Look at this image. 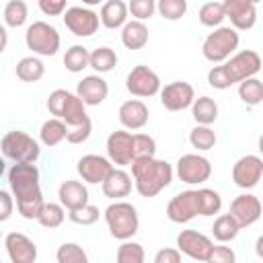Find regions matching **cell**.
<instances>
[{"mask_svg":"<svg viewBox=\"0 0 263 263\" xmlns=\"http://www.w3.org/2000/svg\"><path fill=\"white\" fill-rule=\"evenodd\" d=\"M8 185L16 201V210L25 220H37L43 205V193L39 183V168L35 162H14L8 171Z\"/></svg>","mask_w":263,"mask_h":263,"instance_id":"cell-1","label":"cell"},{"mask_svg":"<svg viewBox=\"0 0 263 263\" xmlns=\"http://www.w3.org/2000/svg\"><path fill=\"white\" fill-rule=\"evenodd\" d=\"M129 166H132V177H134L136 191L142 197L158 195L173 181V166L166 160H158L156 156L138 158Z\"/></svg>","mask_w":263,"mask_h":263,"instance_id":"cell-2","label":"cell"},{"mask_svg":"<svg viewBox=\"0 0 263 263\" xmlns=\"http://www.w3.org/2000/svg\"><path fill=\"white\" fill-rule=\"evenodd\" d=\"M105 222L113 238L127 240L132 238L140 228V218L136 205L129 201H113L105 210Z\"/></svg>","mask_w":263,"mask_h":263,"instance_id":"cell-3","label":"cell"},{"mask_svg":"<svg viewBox=\"0 0 263 263\" xmlns=\"http://www.w3.org/2000/svg\"><path fill=\"white\" fill-rule=\"evenodd\" d=\"M240 37L234 27H216L201 43V53L208 62L220 64L238 49Z\"/></svg>","mask_w":263,"mask_h":263,"instance_id":"cell-4","label":"cell"},{"mask_svg":"<svg viewBox=\"0 0 263 263\" xmlns=\"http://www.w3.org/2000/svg\"><path fill=\"white\" fill-rule=\"evenodd\" d=\"M0 150L12 162H35L41 154L39 142L21 129L6 132L0 140Z\"/></svg>","mask_w":263,"mask_h":263,"instance_id":"cell-5","label":"cell"},{"mask_svg":"<svg viewBox=\"0 0 263 263\" xmlns=\"http://www.w3.org/2000/svg\"><path fill=\"white\" fill-rule=\"evenodd\" d=\"M25 43L35 55H55L60 49V33L55 27H51L45 21H35L33 25L27 27L25 33Z\"/></svg>","mask_w":263,"mask_h":263,"instance_id":"cell-6","label":"cell"},{"mask_svg":"<svg viewBox=\"0 0 263 263\" xmlns=\"http://www.w3.org/2000/svg\"><path fill=\"white\" fill-rule=\"evenodd\" d=\"M224 70L228 74V78L232 80V84L257 76L261 72V55L255 49H242V51H234L228 60L222 62Z\"/></svg>","mask_w":263,"mask_h":263,"instance_id":"cell-7","label":"cell"},{"mask_svg":"<svg viewBox=\"0 0 263 263\" xmlns=\"http://www.w3.org/2000/svg\"><path fill=\"white\" fill-rule=\"evenodd\" d=\"M64 25L76 37H90L99 31V14L86 6H70L64 10Z\"/></svg>","mask_w":263,"mask_h":263,"instance_id":"cell-8","label":"cell"},{"mask_svg":"<svg viewBox=\"0 0 263 263\" xmlns=\"http://www.w3.org/2000/svg\"><path fill=\"white\" fill-rule=\"evenodd\" d=\"M125 88L129 95L140 97V99H148L158 95L160 90V78L158 74L148 68V66H136L129 70L127 78H125Z\"/></svg>","mask_w":263,"mask_h":263,"instance_id":"cell-9","label":"cell"},{"mask_svg":"<svg viewBox=\"0 0 263 263\" xmlns=\"http://www.w3.org/2000/svg\"><path fill=\"white\" fill-rule=\"evenodd\" d=\"M212 164L201 154H183L177 160V177L187 185H201L210 179Z\"/></svg>","mask_w":263,"mask_h":263,"instance_id":"cell-10","label":"cell"},{"mask_svg":"<svg viewBox=\"0 0 263 263\" xmlns=\"http://www.w3.org/2000/svg\"><path fill=\"white\" fill-rule=\"evenodd\" d=\"M195 216H199L197 189H187V191L177 193L166 205V218L175 224H187Z\"/></svg>","mask_w":263,"mask_h":263,"instance_id":"cell-11","label":"cell"},{"mask_svg":"<svg viewBox=\"0 0 263 263\" xmlns=\"http://www.w3.org/2000/svg\"><path fill=\"white\" fill-rule=\"evenodd\" d=\"M263 177V160L257 154H247L238 158L232 166V181L240 189H253Z\"/></svg>","mask_w":263,"mask_h":263,"instance_id":"cell-12","label":"cell"},{"mask_svg":"<svg viewBox=\"0 0 263 263\" xmlns=\"http://www.w3.org/2000/svg\"><path fill=\"white\" fill-rule=\"evenodd\" d=\"M160 103L166 111H183L187 107H191L193 99H195V90L189 82L185 80H175L171 84L160 86Z\"/></svg>","mask_w":263,"mask_h":263,"instance_id":"cell-13","label":"cell"},{"mask_svg":"<svg viewBox=\"0 0 263 263\" xmlns=\"http://www.w3.org/2000/svg\"><path fill=\"white\" fill-rule=\"evenodd\" d=\"M224 18H230V25L236 31L253 29L257 23V4L249 0H224Z\"/></svg>","mask_w":263,"mask_h":263,"instance_id":"cell-14","label":"cell"},{"mask_svg":"<svg viewBox=\"0 0 263 263\" xmlns=\"http://www.w3.org/2000/svg\"><path fill=\"white\" fill-rule=\"evenodd\" d=\"M261 210L263 208H261V201H259L257 195L242 193V195H238V197L232 199L228 214L236 220V224L240 228H247V226H253L261 218Z\"/></svg>","mask_w":263,"mask_h":263,"instance_id":"cell-15","label":"cell"},{"mask_svg":"<svg viewBox=\"0 0 263 263\" xmlns=\"http://www.w3.org/2000/svg\"><path fill=\"white\" fill-rule=\"evenodd\" d=\"M212 247L214 242L197 230H181L177 236V249L195 261H208Z\"/></svg>","mask_w":263,"mask_h":263,"instance_id":"cell-16","label":"cell"},{"mask_svg":"<svg viewBox=\"0 0 263 263\" xmlns=\"http://www.w3.org/2000/svg\"><path fill=\"white\" fill-rule=\"evenodd\" d=\"M113 162L101 154H84L82 158H78L76 171L82 177V181L90 183V185H99L105 181V177L111 173Z\"/></svg>","mask_w":263,"mask_h":263,"instance_id":"cell-17","label":"cell"},{"mask_svg":"<svg viewBox=\"0 0 263 263\" xmlns=\"http://www.w3.org/2000/svg\"><path fill=\"white\" fill-rule=\"evenodd\" d=\"M4 247L12 263H35L37 259V245L23 232H8Z\"/></svg>","mask_w":263,"mask_h":263,"instance_id":"cell-18","label":"cell"},{"mask_svg":"<svg viewBox=\"0 0 263 263\" xmlns=\"http://www.w3.org/2000/svg\"><path fill=\"white\" fill-rule=\"evenodd\" d=\"M132 136L129 132L125 129H117V132H111L109 138H107V158L117 164V166H127L132 164Z\"/></svg>","mask_w":263,"mask_h":263,"instance_id":"cell-19","label":"cell"},{"mask_svg":"<svg viewBox=\"0 0 263 263\" xmlns=\"http://www.w3.org/2000/svg\"><path fill=\"white\" fill-rule=\"evenodd\" d=\"M109 95V84L107 80H103L99 74H90L84 76L78 86H76V97L86 105V107H97L101 105Z\"/></svg>","mask_w":263,"mask_h":263,"instance_id":"cell-20","label":"cell"},{"mask_svg":"<svg viewBox=\"0 0 263 263\" xmlns=\"http://www.w3.org/2000/svg\"><path fill=\"white\" fill-rule=\"evenodd\" d=\"M148 107L140 99H129L119 107V121L125 129H142L148 123Z\"/></svg>","mask_w":263,"mask_h":263,"instance_id":"cell-21","label":"cell"},{"mask_svg":"<svg viewBox=\"0 0 263 263\" xmlns=\"http://www.w3.org/2000/svg\"><path fill=\"white\" fill-rule=\"evenodd\" d=\"M103 193L111 199H121L127 197L132 193V177L123 171V168H111V173L105 177V181L101 183Z\"/></svg>","mask_w":263,"mask_h":263,"instance_id":"cell-22","label":"cell"},{"mask_svg":"<svg viewBox=\"0 0 263 263\" xmlns=\"http://www.w3.org/2000/svg\"><path fill=\"white\" fill-rule=\"evenodd\" d=\"M58 197H60V203L66 208V210H76L84 203H88V189L80 183V181H64L58 189Z\"/></svg>","mask_w":263,"mask_h":263,"instance_id":"cell-23","label":"cell"},{"mask_svg":"<svg viewBox=\"0 0 263 263\" xmlns=\"http://www.w3.org/2000/svg\"><path fill=\"white\" fill-rule=\"evenodd\" d=\"M127 14H129L127 12V2H123V0H107L101 6L99 21L107 29H119V27L125 25Z\"/></svg>","mask_w":263,"mask_h":263,"instance_id":"cell-24","label":"cell"},{"mask_svg":"<svg viewBox=\"0 0 263 263\" xmlns=\"http://www.w3.org/2000/svg\"><path fill=\"white\" fill-rule=\"evenodd\" d=\"M121 43L127 49H142L148 43V27L144 25V21H125V25L121 27Z\"/></svg>","mask_w":263,"mask_h":263,"instance_id":"cell-25","label":"cell"},{"mask_svg":"<svg viewBox=\"0 0 263 263\" xmlns=\"http://www.w3.org/2000/svg\"><path fill=\"white\" fill-rule=\"evenodd\" d=\"M191 115H193L195 123H199V125H212L218 119V103L212 97H208V95H203L199 99H193V103H191Z\"/></svg>","mask_w":263,"mask_h":263,"instance_id":"cell-26","label":"cell"},{"mask_svg":"<svg viewBox=\"0 0 263 263\" xmlns=\"http://www.w3.org/2000/svg\"><path fill=\"white\" fill-rule=\"evenodd\" d=\"M66 134H68V125L60 117H51V119L43 121V125L39 129V140H41L43 146L53 148V146H58L60 142L66 140Z\"/></svg>","mask_w":263,"mask_h":263,"instance_id":"cell-27","label":"cell"},{"mask_svg":"<svg viewBox=\"0 0 263 263\" xmlns=\"http://www.w3.org/2000/svg\"><path fill=\"white\" fill-rule=\"evenodd\" d=\"M45 74V66L37 55H27L16 64V78L23 82H37Z\"/></svg>","mask_w":263,"mask_h":263,"instance_id":"cell-28","label":"cell"},{"mask_svg":"<svg viewBox=\"0 0 263 263\" xmlns=\"http://www.w3.org/2000/svg\"><path fill=\"white\" fill-rule=\"evenodd\" d=\"M238 230L240 226L236 224V220L230 216V214H222L214 220V226H212V234L218 242H230L238 236Z\"/></svg>","mask_w":263,"mask_h":263,"instance_id":"cell-29","label":"cell"},{"mask_svg":"<svg viewBox=\"0 0 263 263\" xmlns=\"http://www.w3.org/2000/svg\"><path fill=\"white\" fill-rule=\"evenodd\" d=\"M88 66L99 74L111 72L117 66V53L111 47H97L88 53Z\"/></svg>","mask_w":263,"mask_h":263,"instance_id":"cell-30","label":"cell"},{"mask_svg":"<svg viewBox=\"0 0 263 263\" xmlns=\"http://www.w3.org/2000/svg\"><path fill=\"white\" fill-rule=\"evenodd\" d=\"M238 97L249 107L259 105L263 101V82L257 76H251V78L240 80L238 82Z\"/></svg>","mask_w":263,"mask_h":263,"instance_id":"cell-31","label":"cell"},{"mask_svg":"<svg viewBox=\"0 0 263 263\" xmlns=\"http://www.w3.org/2000/svg\"><path fill=\"white\" fill-rule=\"evenodd\" d=\"M66 218V208L62 203H53V201H43L39 214H37V222L43 228H58L62 226Z\"/></svg>","mask_w":263,"mask_h":263,"instance_id":"cell-32","label":"cell"},{"mask_svg":"<svg viewBox=\"0 0 263 263\" xmlns=\"http://www.w3.org/2000/svg\"><path fill=\"white\" fill-rule=\"evenodd\" d=\"M60 119H62L68 127L82 123L84 119H88V115H86V105H84L76 95H72V92H70V99H68L66 107H64V111H62Z\"/></svg>","mask_w":263,"mask_h":263,"instance_id":"cell-33","label":"cell"},{"mask_svg":"<svg viewBox=\"0 0 263 263\" xmlns=\"http://www.w3.org/2000/svg\"><path fill=\"white\" fill-rule=\"evenodd\" d=\"M27 16H29V6L25 0H10L4 6V23L12 29L23 27L27 23Z\"/></svg>","mask_w":263,"mask_h":263,"instance_id":"cell-34","label":"cell"},{"mask_svg":"<svg viewBox=\"0 0 263 263\" xmlns=\"http://www.w3.org/2000/svg\"><path fill=\"white\" fill-rule=\"evenodd\" d=\"M189 142H191L193 148L205 152V150H212V148L216 146L218 138H216V132H214L210 125H199V123H197V125L189 132Z\"/></svg>","mask_w":263,"mask_h":263,"instance_id":"cell-35","label":"cell"},{"mask_svg":"<svg viewBox=\"0 0 263 263\" xmlns=\"http://www.w3.org/2000/svg\"><path fill=\"white\" fill-rule=\"evenodd\" d=\"M88 49L84 45H72L70 49H66L64 53V66L68 72H82L84 68H88Z\"/></svg>","mask_w":263,"mask_h":263,"instance_id":"cell-36","label":"cell"},{"mask_svg":"<svg viewBox=\"0 0 263 263\" xmlns=\"http://www.w3.org/2000/svg\"><path fill=\"white\" fill-rule=\"evenodd\" d=\"M197 201H199V216H214L222 208V197L218 191L201 187L197 189Z\"/></svg>","mask_w":263,"mask_h":263,"instance_id":"cell-37","label":"cell"},{"mask_svg":"<svg viewBox=\"0 0 263 263\" xmlns=\"http://www.w3.org/2000/svg\"><path fill=\"white\" fill-rule=\"evenodd\" d=\"M132 162L138 158H150L156 154V142L148 134H134L132 136Z\"/></svg>","mask_w":263,"mask_h":263,"instance_id":"cell-38","label":"cell"},{"mask_svg":"<svg viewBox=\"0 0 263 263\" xmlns=\"http://www.w3.org/2000/svg\"><path fill=\"white\" fill-rule=\"evenodd\" d=\"M197 18L203 27H220L222 21H224V6L222 2H205L199 12H197Z\"/></svg>","mask_w":263,"mask_h":263,"instance_id":"cell-39","label":"cell"},{"mask_svg":"<svg viewBox=\"0 0 263 263\" xmlns=\"http://www.w3.org/2000/svg\"><path fill=\"white\" fill-rule=\"evenodd\" d=\"M55 259H58V263H88V255L76 242L60 245V249L55 253Z\"/></svg>","mask_w":263,"mask_h":263,"instance_id":"cell-40","label":"cell"},{"mask_svg":"<svg viewBox=\"0 0 263 263\" xmlns=\"http://www.w3.org/2000/svg\"><path fill=\"white\" fill-rule=\"evenodd\" d=\"M146 259L144 247L134 240H123L121 247L117 249V263H142Z\"/></svg>","mask_w":263,"mask_h":263,"instance_id":"cell-41","label":"cell"},{"mask_svg":"<svg viewBox=\"0 0 263 263\" xmlns=\"http://www.w3.org/2000/svg\"><path fill=\"white\" fill-rule=\"evenodd\" d=\"M156 10L166 21H179L187 12V0H158Z\"/></svg>","mask_w":263,"mask_h":263,"instance_id":"cell-42","label":"cell"},{"mask_svg":"<svg viewBox=\"0 0 263 263\" xmlns=\"http://www.w3.org/2000/svg\"><path fill=\"white\" fill-rule=\"evenodd\" d=\"M99 216H101V212L92 203H84V205H80L76 210H68L70 222H74L78 226H90V224H95L99 220Z\"/></svg>","mask_w":263,"mask_h":263,"instance_id":"cell-43","label":"cell"},{"mask_svg":"<svg viewBox=\"0 0 263 263\" xmlns=\"http://www.w3.org/2000/svg\"><path fill=\"white\" fill-rule=\"evenodd\" d=\"M127 12L136 21H148L156 12V0H129Z\"/></svg>","mask_w":263,"mask_h":263,"instance_id":"cell-44","label":"cell"},{"mask_svg":"<svg viewBox=\"0 0 263 263\" xmlns=\"http://www.w3.org/2000/svg\"><path fill=\"white\" fill-rule=\"evenodd\" d=\"M90 132H92V121H90V117H88V119H84L82 123L68 127L66 142H70V144H82V142H86V140L90 138Z\"/></svg>","mask_w":263,"mask_h":263,"instance_id":"cell-45","label":"cell"},{"mask_svg":"<svg viewBox=\"0 0 263 263\" xmlns=\"http://www.w3.org/2000/svg\"><path fill=\"white\" fill-rule=\"evenodd\" d=\"M68 99H70V90H66V88H55V90L47 97V111H49L53 117H60L62 111H64V107H66V103H68Z\"/></svg>","mask_w":263,"mask_h":263,"instance_id":"cell-46","label":"cell"},{"mask_svg":"<svg viewBox=\"0 0 263 263\" xmlns=\"http://www.w3.org/2000/svg\"><path fill=\"white\" fill-rule=\"evenodd\" d=\"M208 84L212 88H218V90H226L232 86V80L228 78L226 70H224V64L220 62V66H214L210 72H208Z\"/></svg>","mask_w":263,"mask_h":263,"instance_id":"cell-47","label":"cell"},{"mask_svg":"<svg viewBox=\"0 0 263 263\" xmlns=\"http://www.w3.org/2000/svg\"><path fill=\"white\" fill-rule=\"evenodd\" d=\"M234 261H236V255L230 247H212L208 257V263H234Z\"/></svg>","mask_w":263,"mask_h":263,"instance_id":"cell-48","label":"cell"},{"mask_svg":"<svg viewBox=\"0 0 263 263\" xmlns=\"http://www.w3.org/2000/svg\"><path fill=\"white\" fill-rule=\"evenodd\" d=\"M37 4H39V10L43 14H47V16H60V14H64L68 0H37Z\"/></svg>","mask_w":263,"mask_h":263,"instance_id":"cell-49","label":"cell"},{"mask_svg":"<svg viewBox=\"0 0 263 263\" xmlns=\"http://www.w3.org/2000/svg\"><path fill=\"white\" fill-rule=\"evenodd\" d=\"M14 212V197L12 193L0 189V222H6Z\"/></svg>","mask_w":263,"mask_h":263,"instance_id":"cell-50","label":"cell"},{"mask_svg":"<svg viewBox=\"0 0 263 263\" xmlns=\"http://www.w3.org/2000/svg\"><path fill=\"white\" fill-rule=\"evenodd\" d=\"M181 261V251L179 249H160L154 255V263H179Z\"/></svg>","mask_w":263,"mask_h":263,"instance_id":"cell-51","label":"cell"},{"mask_svg":"<svg viewBox=\"0 0 263 263\" xmlns=\"http://www.w3.org/2000/svg\"><path fill=\"white\" fill-rule=\"evenodd\" d=\"M6 45H8V33H6V27L0 25V53L6 49Z\"/></svg>","mask_w":263,"mask_h":263,"instance_id":"cell-52","label":"cell"},{"mask_svg":"<svg viewBox=\"0 0 263 263\" xmlns=\"http://www.w3.org/2000/svg\"><path fill=\"white\" fill-rule=\"evenodd\" d=\"M105 0H82V4H86V6H97V4H103Z\"/></svg>","mask_w":263,"mask_h":263,"instance_id":"cell-53","label":"cell"},{"mask_svg":"<svg viewBox=\"0 0 263 263\" xmlns=\"http://www.w3.org/2000/svg\"><path fill=\"white\" fill-rule=\"evenodd\" d=\"M4 168H6V164H4V160H2V158H0V177H2V175H4Z\"/></svg>","mask_w":263,"mask_h":263,"instance_id":"cell-54","label":"cell"},{"mask_svg":"<svg viewBox=\"0 0 263 263\" xmlns=\"http://www.w3.org/2000/svg\"><path fill=\"white\" fill-rule=\"evenodd\" d=\"M249 2H253V4H259V2H261V0H249Z\"/></svg>","mask_w":263,"mask_h":263,"instance_id":"cell-55","label":"cell"},{"mask_svg":"<svg viewBox=\"0 0 263 263\" xmlns=\"http://www.w3.org/2000/svg\"><path fill=\"white\" fill-rule=\"evenodd\" d=\"M0 236H2V232H0Z\"/></svg>","mask_w":263,"mask_h":263,"instance_id":"cell-56","label":"cell"}]
</instances>
